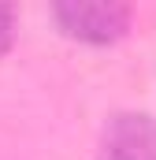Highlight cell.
<instances>
[{
    "label": "cell",
    "instance_id": "obj_1",
    "mask_svg": "<svg viewBox=\"0 0 156 160\" xmlns=\"http://www.w3.org/2000/svg\"><path fill=\"white\" fill-rule=\"evenodd\" d=\"M60 30L85 45H108L119 41L130 26L126 4H104V0H78V4H56L52 8Z\"/></svg>",
    "mask_w": 156,
    "mask_h": 160
},
{
    "label": "cell",
    "instance_id": "obj_2",
    "mask_svg": "<svg viewBox=\"0 0 156 160\" xmlns=\"http://www.w3.org/2000/svg\"><path fill=\"white\" fill-rule=\"evenodd\" d=\"M100 160H156V119L145 112H123L104 130Z\"/></svg>",
    "mask_w": 156,
    "mask_h": 160
},
{
    "label": "cell",
    "instance_id": "obj_3",
    "mask_svg": "<svg viewBox=\"0 0 156 160\" xmlns=\"http://www.w3.org/2000/svg\"><path fill=\"white\" fill-rule=\"evenodd\" d=\"M11 41H15V11L7 4H0V56L11 48Z\"/></svg>",
    "mask_w": 156,
    "mask_h": 160
}]
</instances>
